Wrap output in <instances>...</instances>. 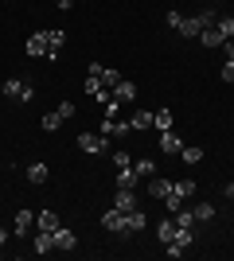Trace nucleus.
Segmentation results:
<instances>
[{
  "mask_svg": "<svg viewBox=\"0 0 234 261\" xmlns=\"http://www.w3.org/2000/svg\"><path fill=\"white\" fill-rule=\"evenodd\" d=\"M74 246H78V234H74L70 226H59V230H55V250L67 253V250H74Z\"/></svg>",
  "mask_w": 234,
  "mask_h": 261,
  "instance_id": "9b49d317",
  "label": "nucleus"
},
{
  "mask_svg": "<svg viewBox=\"0 0 234 261\" xmlns=\"http://www.w3.org/2000/svg\"><path fill=\"white\" fill-rule=\"evenodd\" d=\"M172 191H176V195L188 203V199H195V191H199V187L191 184V179H179V184H172Z\"/></svg>",
  "mask_w": 234,
  "mask_h": 261,
  "instance_id": "aec40b11",
  "label": "nucleus"
},
{
  "mask_svg": "<svg viewBox=\"0 0 234 261\" xmlns=\"http://www.w3.org/2000/svg\"><path fill=\"white\" fill-rule=\"evenodd\" d=\"M35 230V211H16V222H12V234H16V238H28V234H32Z\"/></svg>",
  "mask_w": 234,
  "mask_h": 261,
  "instance_id": "423d86ee",
  "label": "nucleus"
},
{
  "mask_svg": "<svg viewBox=\"0 0 234 261\" xmlns=\"http://www.w3.org/2000/svg\"><path fill=\"white\" fill-rule=\"evenodd\" d=\"M4 98H12V101H32V82H23V78H8V82H4Z\"/></svg>",
  "mask_w": 234,
  "mask_h": 261,
  "instance_id": "39448f33",
  "label": "nucleus"
},
{
  "mask_svg": "<svg viewBox=\"0 0 234 261\" xmlns=\"http://www.w3.org/2000/svg\"><path fill=\"white\" fill-rule=\"evenodd\" d=\"M8 238H12V230H8V226H0V246H8Z\"/></svg>",
  "mask_w": 234,
  "mask_h": 261,
  "instance_id": "7c9ffc66",
  "label": "nucleus"
},
{
  "mask_svg": "<svg viewBox=\"0 0 234 261\" xmlns=\"http://www.w3.org/2000/svg\"><path fill=\"white\" fill-rule=\"evenodd\" d=\"M172 121H176V117H172V109H156V117H152V129H160V133H164V129H176Z\"/></svg>",
  "mask_w": 234,
  "mask_h": 261,
  "instance_id": "6ab92c4d",
  "label": "nucleus"
},
{
  "mask_svg": "<svg viewBox=\"0 0 234 261\" xmlns=\"http://www.w3.org/2000/svg\"><path fill=\"white\" fill-rule=\"evenodd\" d=\"M172 191V179H160V175H148V199H164Z\"/></svg>",
  "mask_w": 234,
  "mask_h": 261,
  "instance_id": "2eb2a0df",
  "label": "nucleus"
},
{
  "mask_svg": "<svg viewBox=\"0 0 234 261\" xmlns=\"http://www.w3.org/2000/svg\"><path fill=\"white\" fill-rule=\"evenodd\" d=\"M63 47H67V32H63V28H51V32H47V63H55Z\"/></svg>",
  "mask_w": 234,
  "mask_h": 261,
  "instance_id": "6e6552de",
  "label": "nucleus"
},
{
  "mask_svg": "<svg viewBox=\"0 0 234 261\" xmlns=\"http://www.w3.org/2000/svg\"><path fill=\"white\" fill-rule=\"evenodd\" d=\"M23 51H28V59H47V32H32Z\"/></svg>",
  "mask_w": 234,
  "mask_h": 261,
  "instance_id": "0eeeda50",
  "label": "nucleus"
},
{
  "mask_svg": "<svg viewBox=\"0 0 234 261\" xmlns=\"http://www.w3.org/2000/svg\"><path fill=\"white\" fill-rule=\"evenodd\" d=\"M223 47H226V59L234 63V39H230V43H223Z\"/></svg>",
  "mask_w": 234,
  "mask_h": 261,
  "instance_id": "72a5a7b5",
  "label": "nucleus"
},
{
  "mask_svg": "<svg viewBox=\"0 0 234 261\" xmlns=\"http://www.w3.org/2000/svg\"><path fill=\"white\" fill-rule=\"evenodd\" d=\"M113 164H117V168H129V164H133V156H129V152H113Z\"/></svg>",
  "mask_w": 234,
  "mask_h": 261,
  "instance_id": "c85d7f7f",
  "label": "nucleus"
},
{
  "mask_svg": "<svg viewBox=\"0 0 234 261\" xmlns=\"http://www.w3.org/2000/svg\"><path fill=\"white\" fill-rule=\"evenodd\" d=\"M179 148H184V141H179V133H176V129H164V133H160V152L179 156Z\"/></svg>",
  "mask_w": 234,
  "mask_h": 261,
  "instance_id": "1a4fd4ad",
  "label": "nucleus"
},
{
  "mask_svg": "<svg viewBox=\"0 0 234 261\" xmlns=\"http://www.w3.org/2000/svg\"><path fill=\"white\" fill-rule=\"evenodd\" d=\"M47 133H59L63 129V117H59V109H51V113H43V121H39Z\"/></svg>",
  "mask_w": 234,
  "mask_h": 261,
  "instance_id": "b1692460",
  "label": "nucleus"
},
{
  "mask_svg": "<svg viewBox=\"0 0 234 261\" xmlns=\"http://www.w3.org/2000/svg\"><path fill=\"white\" fill-rule=\"evenodd\" d=\"M113 98H117V101H133L137 98V86L129 82V78H121V82L113 86Z\"/></svg>",
  "mask_w": 234,
  "mask_h": 261,
  "instance_id": "a211bd4d",
  "label": "nucleus"
},
{
  "mask_svg": "<svg viewBox=\"0 0 234 261\" xmlns=\"http://www.w3.org/2000/svg\"><path fill=\"white\" fill-rule=\"evenodd\" d=\"M179 20H184V12H176V8L168 12V28H179Z\"/></svg>",
  "mask_w": 234,
  "mask_h": 261,
  "instance_id": "c756f323",
  "label": "nucleus"
},
{
  "mask_svg": "<svg viewBox=\"0 0 234 261\" xmlns=\"http://www.w3.org/2000/svg\"><path fill=\"white\" fill-rule=\"evenodd\" d=\"M133 172L141 175V179H148V175H156V164L148 160V156H141V160H133Z\"/></svg>",
  "mask_w": 234,
  "mask_h": 261,
  "instance_id": "5701e85b",
  "label": "nucleus"
},
{
  "mask_svg": "<svg viewBox=\"0 0 234 261\" xmlns=\"http://www.w3.org/2000/svg\"><path fill=\"white\" fill-rule=\"evenodd\" d=\"M137 179H141V175L133 172V164H129V168H117V187H137Z\"/></svg>",
  "mask_w": 234,
  "mask_h": 261,
  "instance_id": "412c9836",
  "label": "nucleus"
},
{
  "mask_svg": "<svg viewBox=\"0 0 234 261\" xmlns=\"http://www.w3.org/2000/svg\"><path fill=\"white\" fill-rule=\"evenodd\" d=\"M113 207L125 211V215H129L133 207H141V195H137V187H117V191H113Z\"/></svg>",
  "mask_w": 234,
  "mask_h": 261,
  "instance_id": "20e7f679",
  "label": "nucleus"
},
{
  "mask_svg": "<svg viewBox=\"0 0 234 261\" xmlns=\"http://www.w3.org/2000/svg\"><path fill=\"white\" fill-rule=\"evenodd\" d=\"M145 226H148V215H145V207H133V211H129V234H141Z\"/></svg>",
  "mask_w": 234,
  "mask_h": 261,
  "instance_id": "f3484780",
  "label": "nucleus"
},
{
  "mask_svg": "<svg viewBox=\"0 0 234 261\" xmlns=\"http://www.w3.org/2000/svg\"><path fill=\"white\" fill-rule=\"evenodd\" d=\"M176 222H179L184 230H195V226H199V222H195V211H184V207L176 211Z\"/></svg>",
  "mask_w": 234,
  "mask_h": 261,
  "instance_id": "a878e982",
  "label": "nucleus"
},
{
  "mask_svg": "<svg viewBox=\"0 0 234 261\" xmlns=\"http://www.w3.org/2000/svg\"><path fill=\"white\" fill-rule=\"evenodd\" d=\"M55 4H59L63 12H70V8H74V0H55Z\"/></svg>",
  "mask_w": 234,
  "mask_h": 261,
  "instance_id": "2f4dec72",
  "label": "nucleus"
},
{
  "mask_svg": "<svg viewBox=\"0 0 234 261\" xmlns=\"http://www.w3.org/2000/svg\"><path fill=\"white\" fill-rule=\"evenodd\" d=\"M191 211H195V222H203V226H207V222H215V207H211V203H195Z\"/></svg>",
  "mask_w": 234,
  "mask_h": 261,
  "instance_id": "4be33fe9",
  "label": "nucleus"
},
{
  "mask_svg": "<svg viewBox=\"0 0 234 261\" xmlns=\"http://www.w3.org/2000/svg\"><path fill=\"white\" fill-rule=\"evenodd\" d=\"M179 160H184V164H199V160H203V148H195V144H184V148H179Z\"/></svg>",
  "mask_w": 234,
  "mask_h": 261,
  "instance_id": "393cba45",
  "label": "nucleus"
},
{
  "mask_svg": "<svg viewBox=\"0 0 234 261\" xmlns=\"http://www.w3.org/2000/svg\"><path fill=\"white\" fill-rule=\"evenodd\" d=\"M211 4H223V0H211Z\"/></svg>",
  "mask_w": 234,
  "mask_h": 261,
  "instance_id": "f704fd0d",
  "label": "nucleus"
},
{
  "mask_svg": "<svg viewBox=\"0 0 234 261\" xmlns=\"http://www.w3.org/2000/svg\"><path fill=\"white\" fill-rule=\"evenodd\" d=\"M78 148L86 156H106L110 152V137H101V133H82V137H78Z\"/></svg>",
  "mask_w": 234,
  "mask_h": 261,
  "instance_id": "f03ea898",
  "label": "nucleus"
},
{
  "mask_svg": "<svg viewBox=\"0 0 234 261\" xmlns=\"http://www.w3.org/2000/svg\"><path fill=\"white\" fill-rule=\"evenodd\" d=\"M101 226L110 230V234H129V215L117 211V207H110L106 215H101Z\"/></svg>",
  "mask_w": 234,
  "mask_h": 261,
  "instance_id": "7ed1b4c3",
  "label": "nucleus"
},
{
  "mask_svg": "<svg viewBox=\"0 0 234 261\" xmlns=\"http://www.w3.org/2000/svg\"><path fill=\"white\" fill-rule=\"evenodd\" d=\"M152 117H156V113H148V109H137V113H133V121H129V129L148 133V129H152Z\"/></svg>",
  "mask_w": 234,
  "mask_h": 261,
  "instance_id": "dca6fc26",
  "label": "nucleus"
},
{
  "mask_svg": "<svg viewBox=\"0 0 234 261\" xmlns=\"http://www.w3.org/2000/svg\"><path fill=\"white\" fill-rule=\"evenodd\" d=\"M59 226H63V218H59L55 211H39V215H35V230H51V234H55Z\"/></svg>",
  "mask_w": 234,
  "mask_h": 261,
  "instance_id": "ddd939ff",
  "label": "nucleus"
},
{
  "mask_svg": "<svg viewBox=\"0 0 234 261\" xmlns=\"http://www.w3.org/2000/svg\"><path fill=\"white\" fill-rule=\"evenodd\" d=\"M55 109H59V117H63V121H70V117H74V113H78V106H74V101H70V98H67V101H59Z\"/></svg>",
  "mask_w": 234,
  "mask_h": 261,
  "instance_id": "bb28decb",
  "label": "nucleus"
},
{
  "mask_svg": "<svg viewBox=\"0 0 234 261\" xmlns=\"http://www.w3.org/2000/svg\"><path fill=\"white\" fill-rule=\"evenodd\" d=\"M219 78H223V82H234V63H230V59H226V63H223V70H219Z\"/></svg>",
  "mask_w": 234,
  "mask_h": 261,
  "instance_id": "cd10ccee",
  "label": "nucleus"
},
{
  "mask_svg": "<svg viewBox=\"0 0 234 261\" xmlns=\"http://www.w3.org/2000/svg\"><path fill=\"white\" fill-rule=\"evenodd\" d=\"M0 253H4V246H0Z\"/></svg>",
  "mask_w": 234,
  "mask_h": 261,
  "instance_id": "c9c22d12",
  "label": "nucleus"
},
{
  "mask_svg": "<svg viewBox=\"0 0 234 261\" xmlns=\"http://www.w3.org/2000/svg\"><path fill=\"white\" fill-rule=\"evenodd\" d=\"M223 195H226V199H234V184H223Z\"/></svg>",
  "mask_w": 234,
  "mask_h": 261,
  "instance_id": "473e14b6",
  "label": "nucleus"
},
{
  "mask_svg": "<svg viewBox=\"0 0 234 261\" xmlns=\"http://www.w3.org/2000/svg\"><path fill=\"white\" fill-rule=\"evenodd\" d=\"M47 175H51V168H47L43 160H35V164H28V184H47Z\"/></svg>",
  "mask_w": 234,
  "mask_h": 261,
  "instance_id": "4468645a",
  "label": "nucleus"
},
{
  "mask_svg": "<svg viewBox=\"0 0 234 261\" xmlns=\"http://www.w3.org/2000/svg\"><path fill=\"white\" fill-rule=\"evenodd\" d=\"M176 234H179V222H176V218H164V222L156 226V238H160V246H172V242H176Z\"/></svg>",
  "mask_w": 234,
  "mask_h": 261,
  "instance_id": "9d476101",
  "label": "nucleus"
},
{
  "mask_svg": "<svg viewBox=\"0 0 234 261\" xmlns=\"http://www.w3.org/2000/svg\"><path fill=\"white\" fill-rule=\"evenodd\" d=\"M32 250H35V253H51V250H55V234H51V230H35Z\"/></svg>",
  "mask_w": 234,
  "mask_h": 261,
  "instance_id": "f8f14e48",
  "label": "nucleus"
},
{
  "mask_svg": "<svg viewBox=\"0 0 234 261\" xmlns=\"http://www.w3.org/2000/svg\"><path fill=\"white\" fill-rule=\"evenodd\" d=\"M230 39H234V16H219L215 23H207L199 32L203 47H223V43H230Z\"/></svg>",
  "mask_w": 234,
  "mask_h": 261,
  "instance_id": "f257e3e1",
  "label": "nucleus"
}]
</instances>
